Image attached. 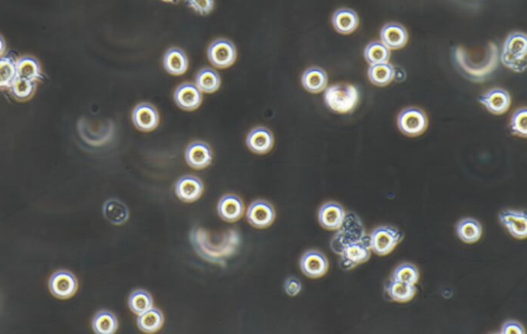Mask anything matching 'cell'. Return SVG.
<instances>
[{
  "label": "cell",
  "mask_w": 527,
  "mask_h": 334,
  "mask_svg": "<svg viewBox=\"0 0 527 334\" xmlns=\"http://www.w3.org/2000/svg\"><path fill=\"white\" fill-rule=\"evenodd\" d=\"M360 101V91L350 84H336L325 92V102L333 113H349Z\"/></svg>",
  "instance_id": "6da1fadb"
},
{
  "label": "cell",
  "mask_w": 527,
  "mask_h": 334,
  "mask_svg": "<svg viewBox=\"0 0 527 334\" xmlns=\"http://www.w3.org/2000/svg\"><path fill=\"white\" fill-rule=\"evenodd\" d=\"M527 38L523 32L511 33L502 47V64L515 72L525 71L527 67L526 62Z\"/></svg>",
  "instance_id": "7a4b0ae2"
},
{
  "label": "cell",
  "mask_w": 527,
  "mask_h": 334,
  "mask_svg": "<svg viewBox=\"0 0 527 334\" xmlns=\"http://www.w3.org/2000/svg\"><path fill=\"white\" fill-rule=\"evenodd\" d=\"M405 234L395 226L384 225L375 228L368 237L371 251L377 256L384 257L390 254L403 241Z\"/></svg>",
  "instance_id": "3957f363"
},
{
  "label": "cell",
  "mask_w": 527,
  "mask_h": 334,
  "mask_svg": "<svg viewBox=\"0 0 527 334\" xmlns=\"http://www.w3.org/2000/svg\"><path fill=\"white\" fill-rule=\"evenodd\" d=\"M428 126V118L420 107H409L397 115V127L403 135L416 137L421 135Z\"/></svg>",
  "instance_id": "277c9868"
},
{
  "label": "cell",
  "mask_w": 527,
  "mask_h": 334,
  "mask_svg": "<svg viewBox=\"0 0 527 334\" xmlns=\"http://www.w3.org/2000/svg\"><path fill=\"white\" fill-rule=\"evenodd\" d=\"M210 63L216 68H226L233 65L237 59V49L234 43L226 38H218L210 43L207 49Z\"/></svg>",
  "instance_id": "5b68a950"
},
{
  "label": "cell",
  "mask_w": 527,
  "mask_h": 334,
  "mask_svg": "<svg viewBox=\"0 0 527 334\" xmlns=\"http://www.w3.org/2000/svg\"><path fill=\"white\" fill-rule=\"evenodd\" d=\"M246 219L249 224L255 228H268L275 221V208L267 200H255L247 208Z\"/></svg>",
  "instance_id": "8992f818"
},
{
  "label": "cell",
  "mask_w": 527,
  "mask_h": 334,
  "mask_svg": "<svg viewBox=\"0 0 527 334\" xmlns=\"http://www.w3.org/2000/svg\"><path fill=\"white\" fill-rule=\"evenodd\" d=\"M329 263L327 256L318 249H309L301 257V270L308 278H321L329 271Z\"/></svg>",
  "instance_id": "52a82bcc"
},
{
  "label": "cell",
  "mask_w": 527,
  "mask_h": 334,
  "mask_svg": "<svg viewBox=\"0 0 527 334\" xmlns=\"http://www.w3.org/2000/svg\"><path fill=\"white\" fill-rule=\"evenodd\" d=\"M49 287L54 296L60 299H68L75 294L78 284L73 274L67 270H59L49 278Z\"/></svg>",
  "instance_id": "ba28073f"
},
{
  "label": "cell",
  "mask_w": 527,
  "mask_h": 334,
  "mask_svg": "<svg viewBox=\"0 0 527 334\" xmlns=\"http://www.w3.org/2000/svg\"><path fill=\"white\" fill-rule=\"evenodd\" d=\"M345 218V208L338 202H325L318 210L319 225L325 230H339L343 226Z\"/></svg>",
  "instance_id": "9c48e42d"
},
{
  "label": "cell",
  "mask_w": 527,
  "mask_h": 334,
  "mask_svg": "<svg viewBox=\"0 0 527 334\" xmlns=\"http://www.w3.org/2000/svg\"><path fill=\"white\" fill-rule=\"evenodd\" d=\"M500 223L506 227L514 238L525 239L527 237V216L523 210L504 208L498 214Z\"/></svg>",
  "instance_id": "30bf717a"
},
{
  "label": "cell",
  "mask_w": 527,
  "mask_h": 334,
  "mask_svg": "<svg viewBox=\"0 0 527 334\" xmlns=\"http://www.w3.org/2000/svg\"><path fill=\"white\" fill-rule=\"evenodd\" d=\"M174 192L181 201L187 203L197 201L204 192L203 181L195 175H183L175 183Z\"/></svg>",
  "instance_id": "8fae6325"
},
{
  "label": "cell",
  "mask_w": 527,
  "mask_h": 334,
  "mask_svg": "<svg viewBox=\"0 0 527 334\" xmlns=\"http://www.w3.org/2000/svg\"><path fill=\"white\" fill-rule=\"evenodd\" d=\"M480 103L492 115H500L510 109L512 98L510 93L502 88L490 89L479 97Z\"/></svg>",
  "instance_id": "7c38bea8"
},
{
  "label": "cell",
  "mask_w": 527,
  "mask_h": 334,
  "mask_svg": "<svg viewBox=\"0 0 527 334\" xmlns=\"http://www.w3.org/2000/svg\"><path fill=\"white\" fill-rule=\"evenodd\" d=\"M132 122L139 131L150 132L160 124V115L150 103H140L132 111Z\"/></svg>",
  "instance_id": "4fadbf2b"
},
{
  "label": "cell",
  "mask_w": 527,
  "mask_h": 334,
  "mask_svg": "<svg viewBox=\"0 0 527 334\" xmlns=\"http://www.w3.org/2000/svg\"><path fill=\"white\" fill-rule=\"evenodd\" d=\"M174 101L179 109L193 111L202 104L203 95L193 82H183L175 89Z\"/></svg>",
  "instance_id": "5bb4252c"
},
{
  "label": "cell",
  "mask_w": 527,
  "mask_h": 334,
  "mask_svg": "<svg viewBox=\"0 0 527 334\" xmlns=\"http://www.w3.org/2000/svg\"><path fill=\"white\" fill-rule=\"evenodd\" d=\"M371 258L368 243L358 241L344 247L341 254V265L344 269L349 270L360 264L366 263Z\"/></svg>",
  "instance_id": "9a60e30c"
},
{
  "label": "cell",
  "mask_w": 527,
  "mask_h": 334,
  "mask_svg": "<svg viewBox=\"0 0 527 334\" xmlns=\"http://www.w3.org/2000/svg\"><path fill=\"white\" fill-rule=\"evenodd\" d=\"M185 158L187 165L194 169H204L212 162V150L209 144L201 140L191 142L185 148Z\"/></svg>",
  "instance_id": "2e32d148"
},
{
  "label": "cell",
  "mask_w": 527,
  "mask_h": 334,
  "mask_svg": "<svg viewBox=\"0 0 527 334\" xmlns=\"http://www.w3.org/2000/svg\"><path fill=\"white\" fill-rule=\"evenodd\" d=\"M218 214L224 222H237L244 214V203L238 195L226 194L218 201Z\"/></svg>",
  "instance_id": "e0dca14e"
},
{
  "label": "cell",
  "mask_w": 527,
  "mask_h": 334,
  "mask_svg": "<svg viewBox=\"0 0 527 334\" xmlns=\"http://www.w3.org/2000/svg\"><path fill=\"white\" fill-rule=\"evenodd\" d=\"M246 146L251 152L257 155L269 153L274 146V135L266 127H255L246 136Z\"/></svg>",
  "instance_id": "ac0fdd59"
},
{
  "label": "cell",
  "mask_w": 527,
  "mask_h": 334,
  "mask_svg": "<svg viewBox=\"0 0 527 334\" xmlns=\"http://www.w3.org/2000/svg\"><path fill=\"white\" fill-rule=\"evenodd\" d=\"M380 38L389 49H399L407 43L408 32L399 23H387L381 29Z\"/></svg>",
  "instance_id": "d6986e66"
},
{
  "label": "cell",
  "mask_w": 527,
  "mask_h": 334,
  "mask_svg": "<svg viewBox=\"0 0 527 334\" xmlns=\"http://www.w3.org/2000/svg\"><path fill=\"white\" fill-rule=\"evenodd\" d=\"M163 65L168 74L181 76L189 68L187 54L180 47H173L167 49L163 57Z\"/></svg>",
  "instance_id": "ffe728a7"
},
{
  "label": "cell",
  "mask_w": 527,
  "mask_h": 334,
  "mask_svg": "<svg viewBox=\"0 0 527 334\" xmlns=\"http://www.w3.org/2000/svg\"><path fill=\"white\" fill-rule=\"evenodd\" d=\"M333 28L341 34H350L358 27L360 19L355 10L351 8H339L333 12L331 18Z\"/></svg>",
  "instance_id": "44dd1931"
},
{
  "label": "cell",
  "mask_w": 527,
  "mask_h": 334,
  "mask_svg": "<svg viewBox=\"0 0 527 334\" xmlns=\"http://www.w3.org/2000/svg\"><path fill=\"white\" fill-rule=\"evenodd\" d=\"M16 76L31 82H38L43 78L41 65L36 58L30 55L22 56L16 60Z\"/></svg>",
  "instance_id": "7402d4cb"
},
{
  "label": "cell",
  "mask_w": 527,
  "mask_h": 334,
  "mask_svg": "<svg viewBox=\"0 0 527 334\" xmlns=\"http://www.w3.org/2000/svg\"><path fill=\"white\" fill-rule=\"evenodd\" d=\"M385 292L388 295L390 300L395 302L405 303L409 302L417 292V288L415 285L407 284V282H399L391 278L386 286H385Z\"/></svg>",
  "instance_id": "603a6c76"
},
{
  "label": "cell",
  "mask_w": 527,
  "mask_h": 334,
  "mask_svg": "<svg viewBox=\"0 0 527 334\" xmlns=\"http://www.w3.org/2000/svg\"><path fill=\"white\" fill-rule=\"evenodd\" d=\"M481 223L473 218L461 219L456 226V233L458 238L465 243H475L480 241L482 236Z\"/></svg>",
  "instance_id": "cb8c5ba5"
},
{
  "label": "cell",
  "mask_w": 527,
  "mask_h": 334,
  "mask_svg": "<svg viewBox=\"0 0 527 334\" xmlns=\"http://www.w3.org/2000/svg\"><path fill=\"white\" fill-rule=\"evenodd\" d=\"M302 85L310 93H319L327 85V74L320 67H310L302 76Z\"/></svg>",
  "instance_id": "d4e9b609"
},
{
  "label": "cell",
  "mask_w": 527,
  "mask_h": 334,
  "mask_svg": "<svg viewBox=\"0 0 527 334\" xmlns=\"http://www.w3.org/2000/svg\"><path fill=\"white\" fill-rule=\"evenodd\" d=\"M164 325V315L156 307H152L137 318L138 329L144 333H154Z\"/></svg>",
  "instance_id": "484cf974"
},
{
  "label": "cell",
  "mask_w": 527,
  "mask_h": 334,
  "mask_svg": "<svg viewBox=\"0 0 527 334\" xmlns=\"http://www.w3.org/2000/svg\"><path fill=\"white\" fill-rule=\"evenodd\" d=\"M103 214L113 225H123L129 219V208L117 199H109L103 205Z\"/></svg>",
  "instance_id": "4316f807"
},
{
  "label": "cell",
  "mask_w": 527,
  "mask_h": 334,
  "mask_svg": "<svg viewBox=\"0 0 527 334\" xmlns=\"http://www.w3.org/2000/svg\"><path fill=\"white\" fill-rule=\"evenodd\" d=\"M368 78L373 85L377 87H385L390 84L395 78V70L393 64L385 63L374 64L371 65L368 70Z\"/></svg>",
  "instance_id": "83f0119b"
},
{
  "label": "cell",
  "mask_w": 527,
  "mask_h": 334,
  "mask_svg": "<svg viewBox=\"0 0 527 334\" xmlns=\"http://www.w3.org/2000/svg\"><path fill=\"white\" fill-rule=\"evenodd\" d=\"M195 85L201 92L214 93L220 89V76L216 70L205 67L196 76Z\"/></svg>",
  "instance_id": "f1b7e54d"
},
{
  "label": "cell",
  "mask_w": 527,
  "mask_h": 334,
  "mask_svg": "<svg viewBox=\"0 0 527 334\" xmlns=\"http://www.w3.org/2000/svg\"><path fill=\"white\" fill-rule=\"evenodd\" d=\"M92 327L97 334H113L117 332L119 322L115 313L108 311H100L95 315Z\"/></svg>",
  "instance_id": "f546056e"
},
{
  "label": "cell",
  "mask_w": 527,
  "mask_h": 334,
  "mask_svg": "<svg viewBox=\"0 0 527 334\" xmlns=\"http://www.w3.org/2000/svg\"><path fill=\"white\" fill-rule=\"evenodd\" d=\"M154 305V299L150 292L144 289H136L128 298V307L132 313L139 315L152 309Z\"/></svg>",
  "instance_id": "4dcf8cb0"
},
{
  "label": "cell",
  "mask_w": 527,
  "mask_h": 334,
  "mask_svg": "<svg viewBox=\"0 0 527 334\" xmlns=\"http://www.w3.org/2000/svg\"><path fill=\"white\" fill-rule=\"evenodd\" d=\"M364 58L370 65L385 63L390 58V51L382 41H372L364 49Z\"/></svg>",
  "instance_id": "1f68e13d"
},
{
  "label": "cell",
  "mask_w": 527,
  "mask_h": 334,
  "mask_svg": "<svg viewBox=\"0 0 527 334\" xmlns=\"http://www.w3.org/2000/svg\"><path fill=\"white\" fill-rule=\"evenodd\" d=\"M8 90L16 100L26 101L34 95L35 90H36V82L16 76Z\"/></svg>",
  "instance_id": "d6a6232c"
},
{
  "label": "cell",
  "mask_w": 527,
  "mask_h": 334,
  "mask_svg": "<svg viewBox=\"0 0 527 334\" xmlns=\"http://www.w3.org/2000/svg\"><path fill=\"white\" fill-rule=\"evenodd\" d=\"M16 78V60L12 56H1L0 57V89L10 88Z\"/></svg>",
  "instance_id": "836d02e7"
},
{
  "label": "cell",
  "mask_w": 527,
  "mask_h": 334,
  "mask_svg": "<svg viewBox=\"0 0 527 334\" xmlns=\"http://www.w3.org/2000/svg\"><path fill=\"white\" fill-rule=\"evenodd\" d=\"M420 272L417 266L414 264L405 262L399 264L393 270L391 278L399 282H407V284L416 285L419 282Z\"/></svg>",
  "instance_id": "e575fe53"
},
{
  "label": "cell",
  "mask_w": 527,
  "mask_h": 334,
  "mask_svg": "<svg viewBox=\"0 0 527 334\" xmlns=\"http://www.w3.org/2000/svg\"><path fill=\"white\" fill-rule=\"evenodd\" d=\"M510 130L512 134L519 137H527V109L521 107L513 113L510 122Z\"/></svg>",
  "instance_id": "d590c367"
},
{
  "label": "cell",
  "mask_w": 527,
  "mask_h": 334,
  "mask_svg": "<svg viewBox=\"0 0 527 334\" xmlns=\"http://www.w3.org/2000/svg\"><path fill=\"white\" fill-rule=\"evenodd\" d=\"M187 5L201 16H207L213 10L214 0H187Z\"/></svg>",
  "instance_id": "8d00e7d4"
},
{
  "label": "cell",
  "mask_w": 527,
  "mask_h": 334,
  "mask_svg": "<svg viewBox=\"0 0 527 334\" xmlns=\"http://www.w3.org/2000/svg\"><path fill=\"white\" fill-rule=\"evenodd\" d=\"M500 333L525 334L526 333V331H525V328L523 327V325L520 322L511 320V321L504 322V325L502 326V329H500Z\"/></svg>",
  "instance_id": "74e56055"
},
{
  "label": "cell",
  "mask_w": 527,
  "mask_h": 334,
  "mask_svg": "<svg viewBox=\"0 0 527 334\" xmlns=\"http://www.w3.org/2000/svg\"><path fill=\"white\" fill-rule=\"evenodd\" d=\"M301 290H302V284L298 278H294V276H290V278H286L285 282H284V291L288 296H296Z\"/></svg>",
  "instance_id": "f35d334b"
},
{
  "label": "cell",
  "mask_w": 527,
  "mask_h": 334,
  "mask_svg": "<svg viewBox=\"0 0 527 334\" xmlns=\"http://www.w3.org/2000/svg\"><path fill=\"white\" fill-rule=\"evenodd\" d=\"M5 51H6L5 39H4V37L2 36L1 34H0V57L4 55V53H5Z\"/></svg>",
  "instance_id": "ab89813d"
},
{
  "label": "cell",
  "mask_w": 527,
  "mask_h": 334,
  "mask_svg": "<svg viewBox=\"0 0 527 334\" xmlns=\"http://www.w3.org/2000/svg\"><path fill=\"white\" fill-rule=\"evenodd\" d=\"M162 1L168 2V3H177L179 0H162Z\"/></svg>",
  "instance_id": "60d3db41"
}]
</instances>
